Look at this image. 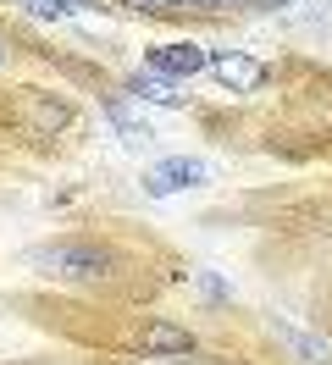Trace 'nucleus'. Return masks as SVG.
<instances>
[{
	"label": "nucleus",
	"mask_w": 332,
	"mask_h": 365,
	"mask_svg": "<svg viewBox=\"0 0 332 365\" xmlns=\"http://www.w3.org/2000/svg\"><path fill=\"white\" fill-rule=\"evenodd\" d=\"M277 332H283V338L293 343V349H299V354H305V360H327V349H321V343H310V338H299V332H293V327H277Z\"/></svg>",
	"instance_id": "9"
},
{
	"label": "nucleus",
	"mask_w": 332,
	"mask_h": 365,
	"mask_svg": "<svg viewBox=\"0 0 332 365\" xmlns=\"http://www.w3.org/2000/svg\"><path fill=\"white\" fill-rule=\"evenodd\" d=\"M211 72H216L233 94H255L266 83V61L243 56V50H221V56H211Z\"/></svg>",
	"instance_id": "2"
},
{
	"label": "nucleus",
	"mask_w": 332,
	"mask_h": 365,
	"mask_svg": "<svg viewBox=\"0 0 332 365\" xmlns=\"http://www.w3.org/2000/svg\"><path fill=\"white\" fill-rule=\"evenodd\" d=\"M194 6H221V0H194Z\"/></svg>",
	"instance_id": "12"
},
{
	"label": "nucleus",
	"mask_w": 332,
	"mask_h": 365,
	"mask_svg": "<svg viewBox=\"0 0 332 365\" xmlns=\"http://www.w3.org/2000/svg\"><path fill=\"white\" fill-rule=\"evenodd\" d=\"M28 260H34V266H44V272H56V277H72V282L111 277V266H116V255L100 250V244H39Z\"/></svg>",
	"instance_id": "1"
},
{
	"label": "nucleus",
	"mask_w": 332,
	"mask_h": 365,
	"mask_svg": "<svg viewBox=\"0 0 332 365\" xmlns=\"http://www.w3.org/2000/svg\"><path fill=\"white\" fill-rule=\"evenodd\" d=\"M139 349H144V354H194V338H188L177 321H150V327L139 332Z\"/></svg>",
	"instance_id": "5"
},
{
	"label": "nucleus",
	"mask_w": 332,
	"mask_h": 365,
	"mask_svg": "<svg viewBox=\"0 0 332 365\" xmlns=\"http://www.w3.org/2000/svg\"><path fill=\"white\" fill-rule=\"evenodd\" d=\"M199 288H205V294H211V299H227V288H221V282H216V277H211V272L199 277Z\"/></svg>",
	"instance_id": "10"
},
{
	"label": "nucleus",
	"mask_w": 332,
	"mask_h": 365,
	"mask_svg": "<svg viewBox=\"0 0 332 365\" xmlns=\"http://www.w3.org/2000/svg\"><path fill=\"white\" fill-rule=\"evenodd\" d=\"M205 67H211V50H199L194 39L150 50V72H161V78H194V72H205Z\"/></svg>",
	"instance_id": "4"
},
{
	"label": "nucleus",
	"mask_w": 332,
	"mask_h": 365,
	"mask_svg": "<svg viewBox=\"0 0 332 365\" xmlns=\"http://www.w3.org/2000/svg\"><path fill=\"white\" fill-rule=\"evenodd\" d=\"M155 11H177V6H183V0H150Z\"/></svg>",
	"instance_id": "11"
},
{
	"label": "nucleus",
	"mask_w": 332,
	"mask_h": 365,
	"mask_svg": "<svg viewBox=\"0 0 332 365\" xmlns=\"http://www.w3.org/2000/svg\"><path fill=\"white\" fill-rule=\"evenodd\" d=\"M133 94H144V100H155V106H183V94H177L161 72H150V78L139 72V78H133Z\"/></svg>",
	"instance_id": "6"
},
{
	"label": "nucleus",
	"mask_w": 332,
	"mask_h": 365,
	"mask_svg": "<svg viewBox=\"0 0 332 365\" xmlns=\"http://www.w3.org/2000/svg\"><path fill=\"white\" fill-rule=\"evenodd\" d=\"M111 122H116V133H122V144H133V150H139V144H150V128H139V122H133L128 116V106H122V100H111Z\"/></svg>",
	"instance_id": "7"
},
{
	"label": "nucleus",
	"mask_w": 332,
	"mask_h": 365,
	"mask_svg": "<svg viewBox=\"0 0 332 365\" xmlns=\"http://www.w3.org/2000/svg\"><path fill=\"white\" fill-rule=\"evenodd\" d=\"M39 17H61V11H89V0H28Z\"/></svg>",
	"instance_id": "8"
},
{
	"label": "nucleus",
	"mask_w": 332,
	"mask_h": 365,
	"mask_svg": "<svg viewBox=\"0 0 332 365\" xmlns=\"http://www.w3.org/2000/svg\"><path fill=\"white\" fill-rule=\"evenodd\" d=\"M205 178H211V166H205V160L172 155V160H161V166L144 172V188H150V194H177V188H194V182H205Z\"/></svg>",
	"instance_id": "3"
}]
</instances>
